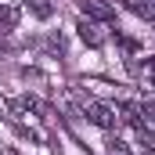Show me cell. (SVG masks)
Wrapping results in <instances>:
<instances>
[{"mask_svg":"<svg viewBox=\"0 0 155 155\" xmlns=\"http://www.w3.org/2000/svg\"><path fill=\"white\" fill-rule=\"evenodd\" d=\"M87 119H90L94 126H101V130H116L119 108L108 105V101H90V105H87Z\"/></svg>","mask_w":155,"mask_h":155,"instance_id":"obj_1","label":"cell"},{"mask_svg":"<svg viewBox=\"0 0 155 155\" xmlns=\"http://www.w3.org/2000/svg\"><path fill=\"white\" fill-rule=\"evenodd\" d=\"M141 155H155V148H152V144H144V152H141Z\"/></svg>","mask_w":155,"mask_h":155,"instance_id":"obj_10","label":"cell"},{"mask_svg":"<svg viewBox=\"0 0 155 155\" xmlns=\"http://www.w3.org/2000/svg\"><path fill=\"white\" fill-rule=\"evenodd\" d=\"M141 116H144V105H141V101H123V105H119V119L130 123L134 130L141 126Z\"/></svg>","mask_w":155,"mask_h":155,"instance_id":"obj_4","label":"cell"},{"mask_svg":"<svg viewBox=\"0 0 155 155\" xmlns=\"http://www.w3.org/2000/svg\"><path fill=\"white\" fill-rule=\"evenodd\" d=\"M29 7L36 18H51V0H29Z\"/></svg>","mask_w":155,"mask_h":155,"instance_id":"obj_8","label":"cell"},{"mask_svg":"<svg viewBox=\"0 0 155 155\" xmlns=\"http://www.w3.org/2000/svg\"><path fill=\"white\" fill-rule=\"evenodd\" d=\"M0 25L4 29H15L18 25V7H0Z\"/></svg>","mask_w":155,"mask_h":155,"instance_id":"obj_7","label":"cell"},{"mask_svg":"<svg viewBox=\"0 0 155 155\" xmlns=\"http://www.w3.org/2000/svg\"><path fill=\"white\" fill-rule=\"evenodd\" d=\"M108 155H130V144L119 141V137H112V141H108Z\"/></svg>","mask_w":155,"mask_h":155,"instance_id":"obj_9","label":"cell"},{"mask_svg":"<svg viewBox=\"0 0 155 155\" xmlns=\"http://www.w3.org/2000/svg\"><path fill=\"white\" fill-rule=\"evenodd\" d=\"M123 7H126V11H134L137 18L155 22V0H123Z\"/></svg>","mask_w":155,"mask_h":155,"instance_id":"obj_5","label":"cell"},{"mask_svg":"<svg viewBox=\"0 0 155 155\" xmlns=\"http://www.w3.org/2000/svg\"><path fill=\"white\" fill-rule=\"evenodd\" d=\"M141 83L155 90V58H144V65H141Z\"/></svg>","mask_w":155,"mask_h":155,"instance_id":"obj_6","label":"cell"},{"mask_svg":"<svg viewBox=\"0 0 155 155\" xmlns=\"http://www.w3.org/2000/svg\"><path fill=\"white\" fill-rule=\"evenodd\" d=\"M79 40H83L87 47H101V43H105L101 22H90V18H83V22H79Z\"/></svg>","mask_w":155,"mask_h":155,"instance_id":"obj_3","label":"cell"},{"mask_svg":"<svg viewBox=\"0 0 155 155\" xmlns=\"http://www.w3.org/2000/svg\"><path fill=\"white\" fill-rule=\"evenodd\" d=\"M79 11H83L90 22H101V25L116 18V7H112V4H105V0H79Z\"/></svg>","mask_w":155,"mask_h":155,"instance_id":"obj_2","label":"cell"}]
</instances>
